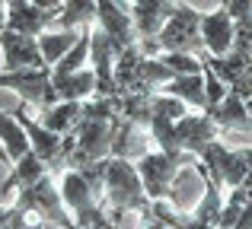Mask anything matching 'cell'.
I'll return each mask as SVG.
<instances>
[{
    "mask_svg": "<svg viewBox=\"0 0 252 229\" xmlns=\"http://www.w3.org/2000/svg\"><path fill=\"white\" fill-rule=\"evenodd\" d=\"M201 38H204V51L211 57H223L233 48L236 25H233V16L227 13L223 3L214 13H201Z\"/></svg>",
    "mask_w": 252,
    "mask_h": 229,
    "instance_id": "13",
    "label": "cell"
},
{
    "mask_svg": "<svg viewBox=\"0 0 252 229\" xmlns=\"http://www.w3.org/2000/svg\"><path fill=\"white\" fill-rule=\"evenodd\" d=\"M166 67H172L176 74H201V57L195 54H182V51H163L157 54Z\"/></svg>",
    "mask_w": 252,
    "mask_h": 229,
    "instance_id": "23",
    "label": "cell"
},
{
    "mask_svg": "<svg viewBox=\"0 0 252 229\" xmlns=\"http://www.w3.org/2000/svg\"><path fill=\"white\" fill-rule=\"evenodd\" d=\"M38 121L45 124L48 130H55V134H74L77 130V124L83 121V102H55L51 108H45L42 118Z\"/></svg>",
    "mask_w": 252,
    "mask_h": 229,
    "instance_id": "19",
    "label": "cell"
},
{
    "mask_svg": "<svg viewBox=\"0 0 252 229\" xmlns=\"http://www.w3.org/2000/svg\"><path fill=\"white\" fill-rule=\"evenodd\" d=\"M201 74H204V93H208V108H214V105H220L223 102V96L230 93V86L220 80V76L214 74V70L208 67V64L201 61Z\"/></svg>",
    "mask_w": 252,
    "mask_h": 229,
    "instance_id": "24",
    "label": "cell"
},
{
    "mask_svg": "<svg viewBox=\"0 0 252 229\" xmlns=\"http://www.w3.org/2000/svg\"><path fill=\"white\" fill-rule=\"evenodd\" d=\"M58 188H61L64 207L70 210V217H74V223L80 226V229H90L96 220L109 217L105 201L93 191L90 181H86L77 169H64V172H61V185H58Z\"/></svg>",
    "mask_w": 252,
    "mask_h": 229,
    "instance_id": "3",
    "label": "cell"
},
{
    "mask_svg": "<svg viewBox=\"0 0 252 229\" xmlns=\"http://www.w3.org/2000/svg\"><path fill=\"white\" fill-rule=\"evenodd\" d=\"M176 0H134L131 3V16H134V29L141 38H154L169 19Z\"/></svg>",
    "mask_w": 252,
    "mask_h": 229,
    "instance_id": "15",
    "label": "cell"
},
{
    "mask_svg": "<svg viewBox=\"0 0 252 229\" xmlns=\"http://www.w3.org/2000/svg\"><path fill=\"white\" fill-rule=\"evenodd\" d=\"M157 48L163 51H182V54H201L204 51V38H201V13L195 6L176 0L169 19L163 23V29L154 35Z\"/></svg>",
    "mask_w": 252,
    "mask_h": 229,
    "instance_id": "2",
    "label": "cell"
},
{
    "mask_svg": "<svg viewBox=\"0 0 252 229\" xmlns=\"http://www.w3.org/2000/svg\"><path fill=\"white\" fill-rule=\"evenodd\" d=\"M19 207H29V210L42 213L45 220H51V223H58L61 229H80L74 223V217H70V210L64 207V198H61V188L55 185V178L48 175H42V178L35 181V185L23 188L16 198Z\"/></svg>",
    "mask_w": 252,
    "mask_h": 229,
    "instance_id": "7",
    "label": "cell"
},
{
    "mask_svg": "<svg viewBox=\"0 0 252 229\" xmlns=\"http://www.w3.org/2000/svg\"><path fill=\"white\" fill-rule=\"evenodd\" d=\"M58 13L61 10H42L32 0H6V29L38 38L58 23Z\"/></svg>",
    "mask_w": 252,
    "mask_h": 229,
    "instance_id": "11",
    "label": "cell"
},
{
    "mask_svg": "<svg viewBox=\"0 0 252 229\" xmlns=\"http://www.w3.org/2000/svg\"><path fill=\"white\" fill-rule=\"evenodd\" d=\"M13 115H16V121L23 124L26 137H29V147L32 153L38 156V159L48 166V172H64V156H67V137L64 134H55V130H48L42 121H35V118L29 115V108L19 105L13 108Z\"/></svg>",
    "mask_w": 252,
    "mask_h": 229,
    "instance_id": "6",
    "label": "cell"
},
{
    "mask_svg": "<svg viewBox=\"0 0 252 229\" xmlns=\"http://www.w3.org/2000/svg\"><path fill=\"white\" fill-rule=\"evenodd\" d=\"M96 25L112 38L118 54H122L125 48L141 42V35H137V29H134L131 6H125V0H96Z\"/></svg>",
    "mask_w": 252,
    "mask_h": 229,
    "instance_id": "8",
    "label": "cell"
},
{
    "mask_svg": "<svg viewBox=\"0 0 252 229\" xmlns=\"http://www.w3.org/2000/svg\"><path fill=\"white\" fill-rule=\"evenodd\" d=\"M0 48H3V67L6 70H26V67H48L38 48V38L19 35L3 29L0 32Z\"/></svg>",
    "mask_w": 252,
    "mask_h": 229,
    "instance_id": "12",
    "label": "cell"
},
{
    "mask_svg": "<svg viewBox=\"0 0 252 229\" xmlns=\"http://www.w3.org/2000/svg\"><path fill=\"white\" fill-rule=\"evenodd\" d=\"M0 143L6 147V153H10V162H16L23 153H29V137H26L23 124L16 121V115L13 112H0Z\"/></svg>",
    "mask_w": 252,
    "mask_h": 229,
    "instance_id": "21",
    "label": "cell"
},
{
    "mask_svg": "<svg viewBox=\"0 0 252 229\" xmlns=\"http://www.w3.org/2000/svg\"><path fill=\"white\" fill-rule=\"evenodd\" d=\"M208 115L217 121L220 137H227V134H243V137H249V134H252V115H249V108H246V99H243V96H236L233 89L223 96L220 105L208 108Z\"/></svg>",
    "mask_w": 252,
    "mask_h": 229,
    "instance_id": "14",
    "label": "cell"
},
{
    "mask_svg": "<svg viewBox=\"0 0 252 229\" xmlns=\"http://www.w3.org/2000/svg\"><path fill=\"white\" fill-rule=\"evenodd\" d=\"M6 29V0H0V32Z\"/></svg>",
    "mask_w": 252,
    "mask_h": 229,
    "instance_id": "30",
    "label": "cell"
},
{
    "mask_svg": "<svg viewBox=\"0 0 252 229\" xmlns=\"http://www.w3.org/2000/svg\"><path fill=\"white\" fill-rule=\"evenodd\" d=\"M134 166H137V172H141L147 198L160 201V198H172V185H176L182 166H191V162L182 159V156H169L166 150H154V153L147 150Z\"/></svg>",
    "mask_w": 252,
    "mask_h": 229,
    "instance_id": "4",
    "label": "cell"
},
{
    "mask_svg": "<svg viewBox=\"0 0 252 229\" xmlns=\"http://www.w3.org/2000/svg\"><path fill=\"white\" fill-rule=\"evenodd\" d=\"M0 89H13L23 96L26 105L35 108H51L58 99V89L51 83V67H26V70H6L0 74Z\"/></svg>",
    "mask_w": 252,
    "mask_h": 229,
    "instance_id": "5",
    "label": "cell"
},
{
    "mask_svg": "<svg viewBox=\"0 0 252 229\" xmlns=\"http://www.w3.org/2000/svg\"><path fill=\"white\" fill-rule=\"evenodd\" d=\"M157 93H166L182 99L185 105L198 108V112H208V93H204V74H176L169 83H163Z\"/></svg>",
    "mask_w": 252,
    "mask_h": 229,
    "instance_id": "17",
    "label": "cell"
},
{
    "mask_svg": "<svg viewBox=\"0 0 252 229\" xmlns=\"http://www.w3.org/2000/svg\"><path fill=\"white\" fill-rule=\"evenodd\" d=\"M115 45L99 25H93L90 35V67L96 74V96H118L115 93Z\"/></svg>",
    "mask_w": 252,
    "mask_h": 229,
    "instance_id": "10",
    "label": "cell"
},
{
    "mask_svg": "<svg viewBox=\"0 0 252 229\" xmlns=\"http://www.w3.org/2000/svg\"><path fill=\"white\" fill-rule=\"evenodd\" d=\"M80 38V29H58V32H42L38 35V48H42V57L48 67H55L64 54L77 45Z\"/></svg>",
    "mask_w": 252,
    "mask_h": 229,
    "instance_id": "20",
    "label": "cell"
},
{
    "mask_svg": "<svg viewBox=\"0 0 252 229\" xmlns=\"http://www.w3.org/2000/svg\"><path fill=\"white\" fill-rule=\"evenodd\" d=\"M42 175H48V166L29 150V153H23L16 162H10V175H6V181L0 185V194H16V191H23V188L35 185Z\"/></svg>",
    "mask_w": 252,
    "mask_h": 229,
    "instance_id": "16",
    "label": "cell"
},
{
    "mask_svg": "<svg viewBox=\"0 0 252 229\" xmlns=\"http://www.w3.org/2000/svg\"><path fill=\"white\" fill-rule=\"evenodd\" d=\"M96 23V0H64L58 13V29H80V25Z\"/></svg>",
    "mask_w": 252,
    "mask_h": 229,
    "instance_id": "22",
    "label": "cell"
},
{
    "mask_svg": "<svg viewBox=\"0 0 252 229\" xmlns=\"http://www.w3.org/2000/svg\"><path fill=\"white\" fill-rule=\"evenodd\" d=\"M13 213H16V207H0V229H10V220H13Z\"/></svg>",
    "mask_w": 252,
    "mask_h": 229,
    "instance_id": "26",
    "label": "cell"
},
{
    "mask_svg": "<svg viewBox=\"0 0 252 229\" xmlns=\"http://www.w3.org/2000/svg\"><path fill=\"white\" fill-rule=\"evenodd\" d=\"M118 226H122V223H115L112 217H102V220H96V223H93L90 229H118Z\"/></svg>",
    "mask_w": 252,
    "mask_h": 229,
    "instance_id": "27",
    "label": "cell"
},
{
    "mask_svg": "<svg viewBox=\"0 0 252 229\" xmlns=\"http://www.w3.org/2000/svg\"><path fill=\"white\" fill-rule=\"evenodd\" d=\"M0 162H3V166H10V153H6L3 143H0Z\"/></svg>",
    "mask_w": 252,
    "mask_h": 229,
    "instance_id": "31",
    "label": "cell"
},
{
    "mask_svg": "<svg viewBox=\"0 0 252 229\" xmlns=\"http://www.w3.org/2000/svg\"><path fill=\"white\" fill-rule=\"evenodd\" d=\"M35 6H42V10H61L64 0H32Z\"/></svg>",
    "mask_w": 252,
    "mask_h": 229,
    "instance_id": "28",
    "label": "cell"
},
{
    "mask_svg": "<svg viewBox=\"0 0 252 229\" xmlns=\"http://www.w3.org/2000/svg\"><path fill=\"white\" fill-rule=\"evenodd\" d=\"M230 89H233L236 96H243V99H249V96H252V67H249L246 74H243V76H240V80H236Z\"/></svg>",
    "mask_w": 252,
    "mask_h": 229,
    "instance_id": "25",
    "label": "cell"
},
{
    "mask_svg": "<svg viewBox=\"0 0 252 229\" xmlns=\"http://www.w3.org/2000/svg\"><path fill=\"white\" fill-rule=\"evenodd\" d=\"M172 134H176V147L185 150V153L198 156L208 143L220 140V127L208 112H198V115H182L176 124H172Z\"/></svg>",
    "mask_w": 252,
    "mask_h": 229,
    "instance_id": "9",
    "label": "cell"
},
{
    "mask_svg": "<svg viewBox=\"0 0 252 229\" xmlns=\"http://www.w3.org/2000/svg\"><path fill=\"white\" fill-rule=\"evenodd\" d=\"M246 108H249V115H252V96H249V99H246Z\"/></svg>",
    "mask_w": 252,
    "mask_h": 229,
    "instance_id": "32",
    "label": "cell"
},
{
    "mask_svg": "<svg viewBox=\"0 0 252 229\" xmlns=\"http://www.w3.org/2000/svg\"><path fill=\"white\" fill-rule=\"evenodd\" d=\"M144 229H172V226H166L163 220H157V217H144Z\"/></svg>",
    "mask_w": 252,
    "mask_h": 229,
    "instance_id": "29",
    "label": "cell"
},
{
    "mask_svg": "<svg viewBox=\"0 0 252 229\" xmlns=\"http://www.w3.org/2000/svg\"><path fill=\"white\" fill-rule=\"evenodd\" d=\"M102 201L109 207V217L115 223H122L125 213L137 210L141 217L150 213V198L144 191L141 172L131 159L125 156H109V172H105V188H102Z\"/></svg>",
    "mask_w": 252,
    "mask_h": 229,
    "instance_id": "1",
    "label": "cell"
},
{
    "mask_svg": "<svg viewBox=\"0 0 252 229\" xmlns=\"http://www.w3.org/2000/svg\"><path fill=\"white\" fill-rule=\"evenodd\" d=\"M58 89V99L64 102H86L96 96V74L93 67H83V70H74V74H64V76H51Z\"/></svg>",
    "mask_w": 252,
    "mask_h": 229,
    "instance_id": "18",
    "label": "cell"
}]
</instances>
